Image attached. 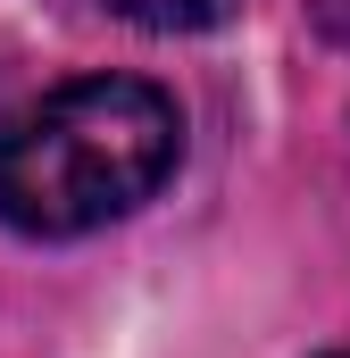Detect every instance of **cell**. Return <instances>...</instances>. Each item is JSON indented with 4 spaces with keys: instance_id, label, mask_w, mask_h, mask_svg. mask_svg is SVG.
Wrapping results in <instances>:
<instances>
[{
    "instance_id": "277c9868",
    "label": "cell",
    "mask_w": 350,
    "mask_h": 358,
    "mask_svg": "<svg viewBox=\"0 0 350 358\" xmlns=\"http://www.w3.org/2000/svg\"><path fill=\"white\" fill-rule=\"evenodd\" d=\"M342 358H350V350H342Z\"/></svg>"
},
{
    "instance_id": "7a4b0ae2",
    "label": "cell",
    "mask_w": 350,
    "mask_h": 358,
    "mask_svg": "<svg viewBox=\"0 0 350 358\" xmlns=\"http://www.w3.org/2000/svg\"><path fill=\"white\" fill-rule=\"evenodd\" d=\"M125 25H142V34H209V25H225L242 0H108Z\"/></svg>"
},
{
    "instance_id": "6da1fadb",
    "label": "cell",
    "mask_w": 350,
    "mask_h": 358,
    "mask_svg": "<svg viewBox=\"0 0 350 358\" xmlns=\"http://www.w3.org/2000/svg\"><path fill=\"white\" fill-rule=\"evenodd\" d=\"M183 159V108L142 76H84L34 100L0 134V217L34 242H67L134 217Z\"/></svg>"
},
{
    "instance_id": "3957f363",
    "label": "cell",
    "mask_w": 350,
    "mask_h": 358,
    "mask_svg": "<svg viewBox=\"0 0 350 358\" xmlns=\"http://www.w3.org/2000/svg\"><path fill=\"white\" fill-rule=\"evenodd\" d=\"M309 17H317L334 42H350V0H309Z\"/></svg>"
}]
</instances>
